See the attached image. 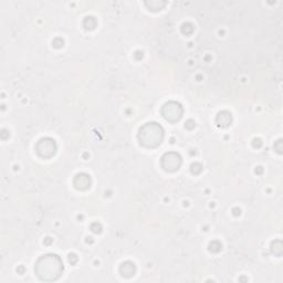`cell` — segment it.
Returning a JSON list of instances; mask_svg holds the SVG:
<instances>
[{
    "instance_id": "obj_1",
    "label": "cell",
    "mask_w": 283,
    "mask_h": 283,
    "mask_svg": "<svg viewBox=\"0 0 283 283\" xmlns=\"http://www.w3.org/2000/svg\"><path fill=\"white\" fill-rule=\"evenodd\" d=\"M63 263L61 259L55 255L43 256L38 260L36 264V273L41 280H56L62 274Z\"/></svg>"
},
{
    "instance_id": "obj_2",
    "label": "cell",
    "mask_w": 283,
    "mask_h": 283,
    "mask_svg": "<svg viewBox=\"0 0 283 283\" xmlns=\"http://www.w3.org/2000/svg\"><path fill=\"white\" fill-rule=\"evenodd\" d=\"M163 137L164 130L157 123H147L143 125L138 133V140L145 147H157L163 141Z\"/></svg>"
},
{
    "instance_id": "obj_3",
    "label": "cell",
    "mask_w": 283,
    "mask_h": 283,
    "mask_svg": "<svg viewBox=\"0 0 283 283\" xmlns=\"http://www.w3.org/2000/svg\"><path fill=\"white\" fill-rule=\"evenodd\" d=\"M164 118L169 121V122H177L180 121L183 115V107L180 103L177 102H168L166 103L163 109H161Z\"/></svg>"
},
{
    "instance_id": "obj_4",
    "label": "cell",
    "mask_w": 283,
    "mask_h": 283,
    "mask_svg": "<svg viewBox=\"0 0 283 283\" xmlns=\"http://www.w3.org/2000/svg\"><path fill=\"white\" fill-rule=\"evenodd\" d=\"M37 153L43 158H50L53 156L56 152V145L55 142L51 138H42L40 140L36 146Z\"/></svg>"
},
{
    "instance_id": "obj_5",
    "label": "cell",
    "mask_w": 283,
    "mask_h": 283,
    "mask_svg": "<svg viewBox=\"0 0 283 283\" xmlns=\"http://www.w3.org/2000/svg\"><path fill=\"white\" fill-rule=\"evenodd\" d=\"M182 165V157L177 153H167L161 159V166L167 172H175Z\"/></svg>"
},
{
    "instance_id": "obj_6",
    "label": "cell",
    "mask_w": 283,
    "mask_h": 283,
    "mask_svg": "<svg viewBox=\"0 0 283 283\" xmlns=\"http://www.w3.org/2000/svg\"><path fill=\"white\" fill-rule=\"evenodd\" d=\"M91 178L86 174H79L74 180V186L80 190H85L90 187Z\"/></svg>"
},
{
    "instance_id": "obj_7",
    "label": "cell",
    "mask_w": 283,
    "mask_h": 283,
    "mask_svg": "<svg viewBox=\"0 0 283 283\" xmlns=\"http://www.w3.org/2000/svg\"><path fill=\"white\" fill-rule=\"evenodd\" d=\"M232 114L228 112H221L219 113L217 118V123L221 126V128H227L232 124Z\"/></svg>"
},
{
    "instance_id": "obj_8",
    "label": "cell",
    "mask_w": 283,
    "mask_h": 283,
    "mask_svg": "<svg viewBox=\"0 0 283 283\" xmlns=\"http://www.w3.org/2000/svg\"><path fill=\"white\" fill-rule=\"evenodd\" d=\"M121 273L122 275L126 276V278H130V276L134 275L135 273V265L132 262H125L121 265Z\"/></svg>"
}]
</instances>
